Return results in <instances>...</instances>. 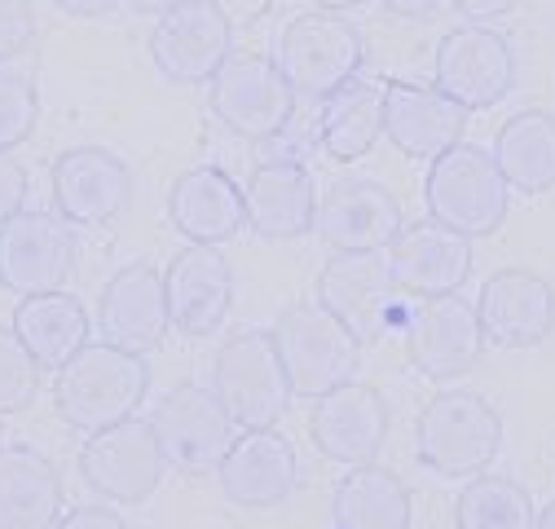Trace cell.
Returning <instances> with one entry per match:
<instances>
[{
    "mask_svg": "<svg viewBox=\"0 0 555 529\" xmlns=\"http://www.w3.org/2000/svg\"><path fill=\"white\" fill-rule=\"evenodd\" d=\"M331 529H410V490L397 473L362 463L335 486Z\"/></svg>",
    "mask_w": 555,
    "mask_h": 529,
    "instance_id": "obj_29",
    "label": "cell"
},
{
    "mask_svg": "<svg viewBox=\"0 0 555 529\" xmlns=\"http://www.w3.org/2000/svg\"><path fill=\"white\" fill-rule=\"evenodd\" d=\"M433 76L446 98H454L463 111H490L512 93L516 80V53L507 36H499L485 23H467L441 36Z\"/></svg>",
    "mask_w": 555,
    "mask_h": 529,
    "instance_id": "obj_10",
    "label": "cell"
},
{
    "mask_svg": "<svg viewBox=\"0 0 555 529\" xmlns=\"http://www.w3.org/2000/svg\"><path fill=\"white\" fill-rule=\"evenodd\" d=\"M72 260H76L72 221L23 208L18 217L0 225V287L14 296L57 292L66 274H72Z\"/></svg>",
    "mask_w": 555,
    "mask_h": 529,
    "instance_id": "obj_13",
    "label": "cell"
},
{
    "mask_svg": "<svg viewBox=\"0 0 555 529\" xmlns=\"http://www.w3.org/2000/svg\"><path fill=\"white\" fill-rule=\"evenodd\" d=\"M132 10H142V14H155V18H164V14H172V10H181V5H190V0H128Z\"/></svg>",
    "mask_w": 555,
    "mask_h": 529,
    "instance_id": "obj_40",
    "label": "cell"
},
{
    "mask_svg": "<svg viewBox=\"0 0 555 529\" xmlns=\"http://www.w3.org/2000/svg\"><path fill=\"white\" fill-rule=\"evenodd\" d=\"M507 194H512V185L503 181L494 155L485 146H467V142L437 155L428 168V181H424L433 221L463 238L494 234L507 217Z\"/></svg>",
    "mask_w": 555,
    "mask_h": 529,
    "instance_id": "obj_3",
    "label": "cell"
},
{
    "mask_svg": "<svg viewBox=\"0 0 555 529\" xmlns=\"http://www.w3.org/2000/svg\"><path fill=\"white\" fill-rule=\"evenodd\" d=\"M212 392L221 397V407L243 433L273 428L283 420L292 402V384H287L283 358H278L273 331H238V336H230L217 349Z\"/></svg>",
    "mask_w": 555,
    "mask_h": 529,
    "instance_id": "obj_4",
    "label": "cell"
},
{
    "mask_svg": "<svg viewBox=\"0 0 555 529\" xmlns=\"http://www.w3.org/2000/svg\"><path fill=\"white\" fill-rule=\"evenodd\" d=\"M318 305L331 309L358 336L384 340L397 318V283L384 251H335L318 274Z\"/></svg>",
    "mask_w": 555,
    "mask_h": 529,
    "instance_id": "obj_11",
    "label": "cell"
},
{
    "mask_svg": "<svg viewBox=\"0 0 555 529\" xmlns=\"http://www.w3.org/2000/svg\"><path fill=\"white\" fill-rule=\"evenodd\" d=\"M459 529H533V499L516 477L490 473L472 477L459 494Z\"/></svg>",
    "mask_w": 555,
    "mask_h": 529,
    "instance_id": "obj_31",
    "label": "cell"
},
{
    "mask_svg": "<svg viewBox=\"0 0 555 529\" xmlns=\"http://www.w3.org/2000/svg\"><path fill=\"white\" fill-rule=\"evenodd\" d=\"M384 5L401 18H433L441 5H450V0H384Z\"/></svg>",
    "mask_w": 555,
    "mask_h": 529,
    "instance_id": "obj_39",
    "label": "cell"
},
{
    "mask_svg": "<svg viewBox=\"0 0 555 529\" xmlns=\"http://www.w3.org/2000/svg\"><path fill=\"white\" fill-rule=\"evenodd\" d=\"M151 371L142 353H128L115 345H85L66 366H57L53 379V402L57 415L80 428V433H102L111 424H124L146 402Z\"/></svg>",
    "mask_w": 555,
    "mask_h": 529,
    "instance_id": "obj_1",
    "label": "cell"
},
{
    "mask_svg": "<svg viewBox=\"0 0 555 529\" xmlns=\"http://www.w3.org/2000/svg\"><path fill=\"white\" fill-rule=\"evenodd\" d=\"M388 270L397 292H410L420 300L454 296L472 274V243L437 221L401 225L388 243Z\"/></svg>",
    "mask_w": 555,
    "mask_h": 529,
    "instance_id": "obj_20",
    "label": "cell"
},
{
    "mask_svg": "<svg viewBox=\"0 0 555 529\" xmlns=\"http://www.w3.org/2000/svg\"><path fill=\"white\" fill-rule=\"evenodd\" d=\"M36 40V10L31 0H0V66L18 57Z\"/></svg>",
    "mask_w": 555,
    "mask_h": 529,
    "instance_id": "obj_34",
    "label": "cell"
},
{
    "mask_svg": "<svg viewBox=\"0 0 555 529\" xmlns=\"http://www.w3.org/2000/svg\"><path fill=\"white\" fill-rule=\"evenodd\" d=\"M309 437L313 446L344 468H362L375 463L388 437V402L375 384H339L318 397V407L309 415Z\"/></svg>",
    "mask_w": 555,
    "mask_h": 529,
    "instance_id": "obj_15",
    "label": "cell"
},
{
    "mask_svg": "<svg viewBox=\"0 0 555 529\" xmlns=\"http://www.w3.org/2000/svg\"><path fill=\"white\" fill-rule=\"evenodd\" d=\"M318 10H326V14H344V10H358V5H366V0H313Z\"/></svg>",
    "mask_w": 555,
    "mask_h": 529,
    "instance_id": "obj_41",
    "label": "cell"
},
{
    "mask_svg": "<svg viewBox=\"0 0 555 529\" xmlns=\"http://www.w3.org/2000/svg\"><path fill=\"white\" fill-rule=\"evenodd\" d=\"M207 98H212L217 119L247 142L283 138L296 115V89L264 53H230L212 85H207Z\"/></svg>",
    "mask_w": 555,
    "mask_h": 529,
    "instance_id": "obj_7",
    "label": "cell"
},
{
    "mask_svg": "<svg viewBox=\"0 0 555 529\" xmlns=\"http://www.w3.org/2000/svg\"><path fill=\"white\" fill-rule=\"evenodd\" d=\"M168 292L164 274L155 264H124V270L102 287L98 296V336L102 345L128 349V353H151L168 336Z\"/></svg>",
    "mask_w": 555,
    "mask_h": 529,
    "instance_id": "obj_16",
    "label": "cell"
},
{
    "mask_svg": "<svg viewBox=\"0 0 555 529\" xmlns=\"http://www.w3.org/2000/svg\"><path fill=\"white\" fill-rule=\"evenodd\" d=\"M62 516V477L31 446H0V529H53Z\"/></svg>",
    "mask_w": 555,
    "mask_h": 529,
    "instance_id": "obj_26",
    "label": "cell"
},
{
    "mask_svg": "<svg viewBox=\"0 0 555 529\" xmlns=\"http://www.w3.org/2000/svg\"><path fill=\"white\" fill-rule=\"evenodd\" d=\"M53 5L72 18H106V14H115L119 0H53Z\"/></svg>",
    "mask_w": 555,
    "mask_h": 529,
    "instance_id": "obj_38",
    "label": "cell"
},
{
    "mask_svg": "<svg viewBox=\"0 0 555 529\" xmlns=\"http://www.w3.org/2000/svg\"><path fill=\"white\" fill-rule=\"evenodd\" d=\"M40 388V362L27 353V345L14 336V326H0V415H14L31 407Z\"/></svg>",
    "mask_w": 555,
    "mask_h": 529,
    "instance_id": "obj_32",
    "label": "cell"
},
{
    "mask_svg": "<svg viewBox=\"0 0 555 529\" xmlns=\"http://www.w3.org/2000/svg\"><path fill=\"white\" fill-rule=\"evenodd\" d=\"M379 132H384V89L379 85L349 80L331 98H322L318 142H322L326 159L353 164V159L371 155V146L379 142Z\"/></svg>",
    "mask_w": 555,
    "mask_h": 529,
    "instance_id": "obj_28",
    "label": "cell"
},
{
    "mask_svg": "<svg viewBox=\"0 0 555 529\" xmlns=\"http://www.w3.org/2000/svg\"><path fill=\"white\" fill-rule=\"evenodd\" d=\"M454 10H459L463 18H472V23L490 27V18H503V14L516 10V0H454Z\"/></svg>",
    "mask_w": 555,
    "mask_h": 529,
    "instance_id": "obj_37",
    "label": "cell"
},
{
    "mask_svg": "<svg viewBox=\"0 0 555 529\" xmlns=\"http://www.w3.org/2000/svg\"><path fill=\"white\" fill-rule=\"evenodd\" d=\"M273 62L296 93L331 98L335 89L358 80L362 62H366V44H362V31L349 18L313 10V14H300V18L287 23Z\"/></svg>",
    "mask_w": 555,
    "mask_h": 529,
    "instance_id": "obj_6",
    "label": "cell"
},
{
    "mask_svg": "<svg viewBox=\"0 0 555 529\" xmlns=\"http://www.w3.org/2000/svg\"><path fill=\"white\" fill-rule=\"evenodd\" d=\"M230 53H234V18L225 14L221 0H190V5L164 14L151 31V57L159 76L181 89L212 85Z\"/></svg>",
    "mask_w": 555,
    "mask_h": 529,
    "instance_id": "obj_9",
    "label": "cell"
},
{
    "mask_svg": "<svg viewBox=\"0 0 555 529\" xmlns=\"http://www.w3.org/2000/svg\"><path fill=\"white\" fill-rule=\"evenodd\" d=\"M485 345L533 349L555 331V287L529 270H499L476 296Z\"/></svg>",
    "mask_w": 555,
    "mask_h": 529,
    "instance_id": "obj_18",
    "label": "cell"
},
{
    "mask_svg": "<svg viewBox=\"0 0 555 529\" xmlns=\"http://www.w3.org/2000/svg\"><path fill=\"white\" fill-rule=\"evenodd\" d=\"M164 450L151 420H124L102 433H89L80 450V477L93 494L111 503H142L164 477Z\"/></svg>",
    "mask_w": 555,
    "mask_h": 529,
    "instance_id": "obj_12",
    "label": "cell"
},
{
    "mask_svg": "<svg viewBox=\"0 0 555 529\" xmlns=\"http://www.w3.org/2000/svg\"><path fill=\"white\" fill-rule=\"evenodd\" d=\"M155 441L164 463L185 477H207L221 468V459L234 446V420L221 407V397L203 384H177L151 415Z\"/></svg>",
    "mask_w": 555,
    "mask_h": 529,
    "instance_id": "obj_8",
    "label": "cell"
},
{
    "mask_svg": "<svg viewBox=\"0 0 555 529\" xmlns=\"http://www.w3.org/2000/svg\"><path fill=\"white\" fill-rule=\"evenodd\" d=\"M53 529H132L119 512H106V507H72L62 512Z\"/></svg>",
    "mask_w": 555,
    "mask_h": 529,
    "instance_id": "obj_36",
    "label": "cell"
},
{
    "mask_svg": "<svg viewBox=\"0 0 555 529\" xmlns=\"http://www.w3.org/2000/svg\"><path fill=\"white\" fill-rule=\"evenodd\" d=\"M164 292H168L172 326L190 340H203V336H217L234 309V270L217 247L190 243L181 256H172L164 274Z\"/></svg>",
    "mask_w": 555,
    "mask_h": 529,
    "instance_id": "obj_19",
    "label": "cell"
},
{
    "mask_svg": "<svg viewBox=\"0 0 555 529\" xmlns=\"http://www.w3.org/2000/svg\"><path fill=\"white\" fill-rule=\"evenodd\" d=\"M318 181L300 159H264L243 185L247 225L260 238H300L318 217Z\"/></svg>",
    "mask_w": 555,
    "mask_h": 529,
    "instance_id": "obj_25",
    "label": "cell"
},
{
    "mask_svg": "<svg viewBox=\"0 0 555 529\" xmlns=\"http://www.w3.org/2000/svg\"><path fill=\"white\" fill-rule=\"evenodd\" d=\"M14 336L40 362V371H57L89 345V313L66 292L23 296L14 309Z\"/></svg>",
    "mask_w": 555,
    "mask_h": 529,
    "instance_id": "obj_27",
    "label": "cell"
},
{
    "mask_svg": "<svg viewBox=\"0 0 555 529\" xmlns=\"http://www.w3.org/2000/svg\"><path fill=\"white\" fill-rule=\"evenodd\" d=\"M278 358H283L287 384L300 397H322L349 384L358 371V336L318 300H300L283 309L273 331Z\"/></svg>",
    "mask_w": 555,
    "mask_h": 529,
    "instance_id": "obj_5",
    "label": "cell"
},
{
    "mask_svg": "<svg viewBox=\"0 0 555 529\" xmlns=\"http://www.w3.org/2000/svg\"><path fill=\"white\" fill-rule=\"evenodd\" d=\"M494 164L520 194H546L555 185V115L520 111L499 128Z\"/></svg>",
    "mask_w": 555,
    "mask_h": 529,
    "instance_id": "obj_30",
    "label": "cell"
},
{
    "mask_svg": "<svg viewBox=\"0 0 555 529\" xmlns=\"http://www.w3.org/2000/svg\"><path fill=\"white\" fill-rule=\"evenodd\" d=\"M217 477H221V494L234 507L260 512V507H278L296 490L300 463H296L292 441L278 428H251V433L234 437Z\"/></svg>",
    "mask_w": 555,
    "mask_h": 529,
    "instance_id": "obj_23",
    "label": "cell"
},
{
    "mask_svg": "<svg viewBox=\"0 0 555 529\" xmlns=\"http://www.w3.org/2000/svg\"><path fill=\"white\" fill-rule=\"evenodd\" d=\"M27 190H31V177H27L23 159H14L10 151H0V225L23 212Z\"/></svg>",
    "mask_w": 555,
    "mask_h": 529,
    "instance_id": "obj_35",
    "label": "cell"
},
{
    "mask_svg": "<svg viewBox=\"0 0 555 529\" xmlns=\"http://www.w3.org/2000/svg\"><path fill=\"white\" fill-rule=\"evenodd\" d=\"M53 204L72 225H106L132 204V172L102 146L62 151L53 159Z\"/></svg>",
    "mask_w": 555,
    "mask_h": 529,
    "instance_id": "obj_17",
    "label": "cell"
},
{
    "mask_svg": "<svg viewBox=\"0 0 555 529\" xmlns=\"http://www.w3.org/2000/svg\"><path fill=\"white\" fill-rule=\"evenodd\" d=\"M405 353H410V366L428 379L446 384V379L467 375L485 353V331H480L476 305L459 300V292L424 300L410 318Z\"/></svg>",
    "mask_w": 555,
    "mask_h": 529,
    "instance_id": "obj_14",
    "label": "cell"
},
{
    "mask_svg": "<svg viewBox=\"0 0 555 529\" xmlns=\"http://www.w3.org/2000/svg\"><path fill=\"white\" fill-rule=\"evenodd\" d=\"M36 119H40V98L31 80L0 66V151H14L18 142H27L36 132Z\"/></svg>",
    "mask_w": 555,
    "mask_h": 529,
    "instance_id": "obj_33",
    "label": "cell"
},
{
    "mask_svg": "<svg viewBox=\"0 0 555 529\" xmlns=\"http://www.w3.org/2000/svg\"><path fill=\"white\" fill-rule=\"evenodd\" d=\"M0 446H5V428H0Z\"/></svg>",
    "mask_w": 555,
    "mask_h": 529,
    "instance_id": "obj_43",
    "label": "cell"
},
{
    "mask_svg": "<svg viewBox=\"0 0 555 529\" xmlns=\"http://www.w3.org/2000/svg\"><path fill=\"white\" fill-rule=\"evenodd\" d=\"M533 529H555V503H551V507H546V512L533 520Z\"/></svg>",
    "mask_w": 555,
    "mask_h": 529,
    "instance_id": "obj_42",
    "label": "cell"
},
{
    "mask_svg": "<svg viewBox=\"0 0 555 529\" xmlns=\"http://www.w3.org/2000/svg\"><path fill=\"white\" fill-rule=\"evenodd\" d=\"M397 194L379 181H335L318 198L313 230L335 251H384L401 230Z\"/></svg>",
    "mask_w": 555,
    "mask_h": 529,
    "instance_id": "obj_22",
    "label": "cell"
},
{
    "mask_svg": "<svg viewBox=\"0 0 555 529\" xmlns=\"http://www.w3.org/2000/svg\"><path fill=\"white\" fill-rule=\"evenodd\" d=\"M503 450V420L480 392L446 388L420 411L414 454L437 477H476Z\"/></svg>",
    "mask_w": 555,
    "mask_h": 529,
    "instance_id": "obj_2",
    "label": "cell"
},
{
    "mask_svg": "<svg viewBox=\"0 0 555 529\" xmlns=\"http://www.w3.org/2000/svg\"><path fill=\"white\" fill-rule=\"evenodd\" d=\"M467 111L446 98L437 85L392 80L384 85V132L410 159H437L463 142Z\"/></svg>",
    "mask_w": 555,
    "mask_h": 529,
    "instance_id": "obj_21",
    "label": "cell"
},
{
    "mask_svg": "<svg viewBox=\"0 0 555 529\" xmlns=\"http://www.w3.org/2000/svg\"><path fill=\"white\" fill-rule=\"evenodd\" d=\"M168 221L181 238L198 247H221L247 225V204L243 185L212 164H198L181 172L168 190Z\"/></svg>",
    "mask_w": 555,
    "mask_h": 529,
    "instance_id": "obj_24",
    "label": "cell"
}]
</instances>
